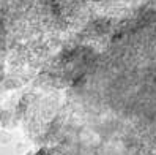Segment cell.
I'll list each match as a JSON object with an SVG mask.
<instances>
[{
	"instance_id": "1",
	"label": "cell",
	"mask_w": 156,
	"mask_h": 155,
	"mask_svg": "<svg viewBox=\"0 0 156 155\" xmlns=\"http://www.w3.org/2000/svg\"><path fill=\"white\" fill-rule=\"evenodd\" d=\"M40 155H46V152H40Z\"/></svg>"
}]
</instances>
